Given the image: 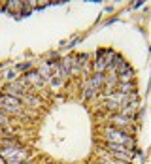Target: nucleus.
Here are the masks:
<instances>
[{
    "label": "nucleus",
    "mask_w": 151,
    "mask_h": 164,
    "mask_svg": "<svg viewBox=\"0 0 151 164\" xmlns=\"http://www.w3.org/2000/svg\"><path fill=\"white\" fill-rule=\"evenodd\" d=\"M108 138H110L112 144H119V145L127 144V145H132V140L127 138V136H125L123 132H119V130H108Z\"/></svg>",
    "instance_id": "obj_1"
},
{
    "label": "nucleus",
    "mask_w": 151,
    "mask_h": 164,
    "mask_svg": "<svg viewBox=\"0 0 151 164\" xmlns=\"http://www.w3.org/2000/svg\"><path fill=\"white\" fill-rule=\"evenodd\" d=\"M0 106L8 108L10 111H17L19 109V100L13 98V96H10V95H6V96H0Z\"/></svg>",
    "instance_id": "obj_2"
},
{
    "label": "nucleus",
    "mask_w": 151,
    "mask_h": 164,
    "mask_svg": "<svg viewBox=\"0 0 151 164\" xmlns=\"http://www.w3.org/2000/svg\"><path fill=\"white\" fill-rule=\"evenodd\" d=\"M0 125H4V117L2 115H0Z\"/></svg>",
    "instance_id": "obj_3"
}]
</instances>
